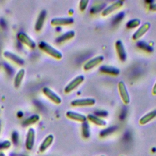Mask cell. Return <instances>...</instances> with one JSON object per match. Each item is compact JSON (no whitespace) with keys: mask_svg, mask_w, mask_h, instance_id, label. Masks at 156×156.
Listing matches in <instances>:
<instances>
[{"mask_svg":"<svg viewBox=\"0 0 156 156\" xmlns=\"http://www.w3.org/2000/svg\"><path fill=\"white\" fill-rule=\"evenodd\" d=\"M18 38L21 43L30 48H34L35 47V43L24 32H20L18 34Z\"/></svg>","mask_w":156,"mask_h":156,"instance_id":"10","label":"cell"},{"mask_svg":"<svg viewBox=\"0 0 156 156\" xmlns=\"http://www.w3.org/2000/svg\"><path fill=\"white\" fill-rule=\"evenodd\" d=\"M75 35V32L73 30H70L68 32H66V33L63 34V35H60L57 39L56 40V42L57 43H61L66 40H68L72 38H73Z\"/></svg>","mask_w":156,"mask_h":156,"instance_id":"20","label":"cell"},{"mask_svg":"<svg viewBox=\"0 0 156 156\" xmlns=\"http://www.w3.org/2000/svg\"><path fill=\"white\" fill-rule=\"evenodd\" d=\"M39 48L43 50L44 52H46L49 55H51L52 57L57 58V59H60L62 58V54L59 51L57 50L54 47L51 46L49 44H48L46 42L41 41L38 44Z\"/></svg>","mask_w":156,"mask_h":156,"instance_id":"1","label":"cell"},{"mask_svg":"<svg viewBox=\"0 0 156 156\" xmlns=\"http://www.w3.org/2000/svg\"><path fill=\"white\" fill-rule=\"evenodd\" d=\"M96 103L95 99L93 98H84L77 99L72 101L71 104L73 106H87L93 105Z\"/></svg>","mask_w":156,"mask_h":156,"instance_id":"7","label":"cell"},{"mask_svg":"<svg viewBox=\"0 0 156 156\" xmlns=\"http://www.w3.org/2000/svg\"><path fill=\"white\" fill-rule=\"evenodd\" d=\"M123 4H124V1H122L118 0V1L114 2L113 3H112V4H110V5H108V7H107L106 8L103 9V10L102 12V15L103 16L108 15L113 12L116 10L118 9H120L123 5Z\"/></svg>","mask_w":156,"mask_h":156,"instance_id":"4","label":"cell"},{"mask_svg":"<svg viewBox=\"0 0 156 156\" xmlns=\"http://www.w3.org/2000/svg\"><path fill=\"white\" fill-rule=\"evenodd\" d=\"M82 134L84 138H88L90 136V126L88 122L86 121L82 122Z\"/></svg>","mask_w":156,"mask_h":156,"instance_id":"22","label":"cell"},{"mask_svg":"<svg viewBox=\"0 0 156 156\" xmlns=\"http://www.w3.org/2000/svg\"><path fill=\"white\" fill-rule=\"evenodd\" d=\"M101 156H104V155H101Z\"/></svg>","mask_w":156,"mask_h":156,"instance_id":"34","label":"cell"},{"mask_svg":"<svg viewBox=\"0 0 156 156\" xmlns=\"http://www.w3.org/2000/svg\"><path fill=\"white\" fill-rule=\"evenodd\" d=\"M43 93L52 101L57 104H59L62 102V99L59 96H58L55 93L48 87H44L43 88Z\"/></svg>","mask_w":156,"mask_h":156,"instance_id":"9","label":"cell"},{"mask_svg":"<svg viewBox=\"0 0 156 156\" xmlns=\"http://www.w3.org/2000/svg\"><path fill=\"white\" fill-rule=\"evenodd\" d=\"M46 12L44 10H42L40 15H38V17L37 18V22H36V24H35V30L37 31H40L41 30V29L42 28L43 26V24H44V20H45V18H46Z\"/></svg>","mask_w":156,"mask_h":156,"instance_id":"18","label":"cell"},{"mask_svg":"<svg viewBox=\"0 0 156 156\" xmlns=\"http://www.w3.org/2000/svg\"><path fill=\"white\" fill-rule=\"evenodd\" d=\"M151 27V24L149 23L146 22L142 24L139 28L135 31V32L132 35V38L134 40H136L140 38L142 36H143L149 29Z\"/></svg>","mask_w":156,"mask_h":156,"instance_id":"5","label":"cell"},{"mask_svg":"<svg viewBox=\"0 0 156 156\" xmlns=\"http://www.w3.org/2000/svg\"><path fill=\"white\" fill-rule=\"evenodd\" d=\"M87 119L91 122L92 123L99 126H105L107 124V122L105 120L102 119L101 118H99L95 115L93 114H88L87 116Z\"/></svg>","mask_w":156,"mask_h":156,"instance_id":"16","label":"cell"},{"mask_svg":"<svg viewBox=\"0 0 156 156\" xmlns=\"http://www.w3.org/2000/svg\"><path fill=\"white\" fill-rule=\"evenodd\" d=\"M118 87L122 101L126 104H129L130 102V96L124 82L123 81L119 82L118 84Z\"/></svg>","mask_w":156,"mask_h":156,"instance_id":"3","label":"cell"},{"mask_svg":"<svg viewBox=\"0 0 156 156\" xmlns=\"http://www.w3.org/2000/svg\"><path fill=\"white\" fill-rule=\"evenodd\" d=\"M99 70L104 73L112 74V75H118L120 73V71L118 68L112 66H108V65H103L100 67Z\"/></svg>","mask_w":156,"mask_h":156,"instance_id":"15","label":"cell"},{"mask_svg":"<svg viewBox=\"0 0 156 156\" xmlns=\"http://www.w3.org/2000/svg\"><path fill=\"white\" fill-rule=\"evenodd\" d=\"M108 113L106 111H97L95 112V115L101 118V117H105L107 116Z\"/></svg>","mask_w":156,"mask_h":156,"instance_id":"28","label":"cell"},{"mask_svg":"<svg viewBox=\"0 0 156 156\" xmlns=\"http://www.w3.org/2000/svg\"><path fill=\"white\" fill-rule=\"evenodd\" d=\"M152 92L153 94H156V82H155V83L154 84V87L152 88Z\"/></svg>","mask_w":156,"mask_h":156,"instance_id":"32","label":"cell"},{"mask_svg":"<svg viewBox=\"0 0 156 156\" xmlns=\"http://www.w3.org/2000/svg\"><path fill=\"white\" fill-rule=\"evenodd\" d=\"M89 1L88 0H83L79 2V9L82 11H83L87 7Z\"/></svg>","mask_w":156,"mask_h":156,"instance_id":"26","label":"cell"},{"mask_svg":"<svg viewBox=\"0 0 156 156\" xmlns=\"http://www.w3.org/2000/svg\"><path fill=\"white\" fill-rule=\"evenodd\" d=\"M0 156H5L2 152H0Z\"/></svg>","mask_w":156,"mask_h":156,"instance_id":"33","label":"cell"},{"mask_svg":"<svg viewBox=\"0 0 156 156\" xmlns=\"http://www.w3.org/2000/svg\"></svg>","mask_w":156,"mask_h":156,"instance_id":"35","label":"cell"},{"mask_svg":"<svg viewBox=\"0 0 156 156\" xmlns=\"http://www.w3.org/2000/svg\"><path fill=\"white\" fill-rule=\"evenodd\" d=\"M115 48L119 59L121 61H125L126 60L127 54L122 42L119 40H117L115 43Z\"/></svg>","mask_w":156,"mask_h":156,"instance_id":"11","label":"cell"},{"mask_svg":"<svg viewBox=\"0 0 156 156\" xmlns=\"http://www.w3.org/2000/svg\"><path fill=\"white\" fill-rule=\"evenodd\" d=\"M10 146V143L9 141H4L0 143V149H6L9 147Z\"/></svg>","mask_w":156,"mask_h":156,"instance_id":"27","label":"cell"},{"mask_svg":"<svg viewBox=\"0 0 156 156\" xmlns=\"http://www.w3.org/2000/svg\"><path fill=\"white\" fill-rule=\"evenodd\" d=\"M24 74H25V71L24 69H20L17 73L14 80V85L16 88H18L20 85L21 81L23 79V77L24 76Z\"/></svg>","mask_w":156,"mask_h":156,"instance_id":"21","label":"cell"},{"mask_svg":"<svg viewBox=\"0 0 156 156\" xmlns=\"http://www.w3.org/2000/svg\"><path fill=\"white\" fill-rule=\"evenodd\" d=\"M116 129V126H112V127L106 128L101 132V133H99V135L101 137H104V136H108V135H110L112 133H113V132H115Z\"/></svg>","mask_w":156,"mask_h":156,"instance_id":"24","label":"cell"},{"mask_svg":"<svg viewBox=\"0 0 156 156\" xmlns=\"http://www.w3.org/2000/svg\"><path fill=\"white\" fill-rule=\"evenodd\" d=\"M156 117V110H152L144 116H143L139 121V122L141 125H144L150 122L151 120L154 119Z\"/></svg>","mask_w":156,"mask_h":156,"instance_id":"14","label":"cell"},{"mask_svg":"<svg viewBox=\"0 0 156 156\" xmlns=\"http://www.w3.org/2000/svg\"><path fill=\"white\" fill-rule=\"evenodd\" d=\"M66 116L69 119H71L76 121H79V122H83L86 121L87 119V116H85L84 115H82L81 113H79L73 111L66 112Z\"/></svg>","mask_w":156,"mask_h":156,"instance_id":"12","label":"cell"},{"mask_svg":"<svg viewBox=\"0 0 156 156\" xmlns=\"http://www.w3.org/2000/svg\"><path fill=\"white\" fill-rule=\"evenodd\" d=\"M4 56L11 60H12L13 62H15L16 64L20 65H23L24 63V61L20 57H18V55H15V54L9 52V51H5L4 52Z\"/></svg>","mask_w":156,"mask_h":156,"instance_id":"17","label":"cell"},{"mask_svg":"<svg viewBox=\"0 0 156 156\" xmlns=\"http://www.w3.org/2000/svg\"><path fill=\"white\" fill-rule=\"evenodd\" d=\"M35 140V131L32 128H30L28 130L26 139V147L28 150H30L34 146Z\"/></svg>","mask_w":156,"mask_h":156,"instance_id":"13","label":"cell"},{"mask_svg":"<svg viewBox=\"0 0 156 156\" xmlns=\"http://www.w3.org/2000/svg\"><path fill=\"white\" fill-rule=\"evenodd\" d=\"M140 23L141 21L139 19H132L127 23L126 26L129 29H132L138 26L140 24Z\"/></svg>","mask_w":156,"mask_h":156,"instance_id":"25","label":"cell"},{"mask_svg":"<svg viewBox=\"0 0 156 156\" xmlns=\"http://www.w3.org/2000/svg\"><path fill=\"white\" fill-rule=\"evenodd\" d=\"M40 119V117L38 115H32L31 116L27 118L26 120L24 121L23 125V126H28L34 123H35L36 122H37Z\"/></svg>","mask_w":156,"mask_h":156,"instance_id":"23","label":"cell"},{"mask_svg":"<svg viewBox=\"0 0 156 156\" xmlns=\"http://www.w3.org/2000/svg\"><path fill=\"white\" fill-rule=\"evenodd\" d=\"M12 140L14 143H16L18 140V135L16 132H13L12 135Z\"/></svg>","mask_w":156,"mask_h":156,"instance_id":"30","label":"cell"},{"mask_svg":"<svg viewBox=\"0 0 156 156\" xmlns=\"http://www.w3.org/2000/svg\"><path fill=\"white\" fill-rule=\"evenodd\" d=\"M104 60V57L102 55H98L97 57H93V58L87 61L83 65V69L84 70H90L97 66L99 63H101Z\"/></svg>","mask_w":156,"mask_h":156,"instance_id":"6","label":"cell"},{"mask_svg":"<svg viewBox=\"0 0 156 156\" xmlns=\"http://www.w3.org/2000/svg\"><path fill=\"white\" fill-rule=\"evenodd\" d=\"M53 141H54V136L52 135H48L44 138L42 143L41 144L40 147V151L41 152H44L46 149H48L51 146Z\"/></svg>","mask_w":156,"mask_h":156,"instance_id":"19","label":"cell"},{"mask_svg":"<svg viewBox=\"0 0 156 156\" xmlns=\"http://www.w3.org/2000/svg\"><path fill=\"white\" fill-rule=\"evenodd\" d=\"M149 9L152 11L156 12V4H152L149 5Z\"/></svg>","mask_w":156,"mask_h":156,"instance_id":"31","label":"cell"},{"mask_svg":"<svg viewBox=\"0 0 156 156\" xmlns=\"http://www.w3.org/2000/svg\"><path fill=\"white\" fill-rule=\"evenodd\" d=\"M84 76L83 75H79L73 79L64 88V91L66 93H69L76 88H77L84 80Z\"/></svg>","mask_w":156,"mask_h":156,"instance_id":"2","label":"cell"},{"mask_svg":"<svg viewBox=\"0 0 156 156\" xmlns=\"http://www.w3.org/2000/svg\"><path fill=\"white\" fill-rule=\"evenodd\" d=\"M74 22V19L71 17L66 18H54L51 20V23L53 26L69 25Z\"/></svg>","mask_w":156,"mask_h":156,"instance_id":"8","label":"cell"},{"mask_svg":"<svg viewBox=\"0 0 156 156\" xmlns=\"http://www.w3.org/2000/svg\"><path fill=\"white\" fill-rule=\"evenodd\" d=\"M140 47L143 49H146L147 51H149L150 49H151V48H150L149 46L144 42H140Z\"/></svg>","mask_w":156,"mask_h":156,"instance_id":"29","label":"cell"}]
</instances>
